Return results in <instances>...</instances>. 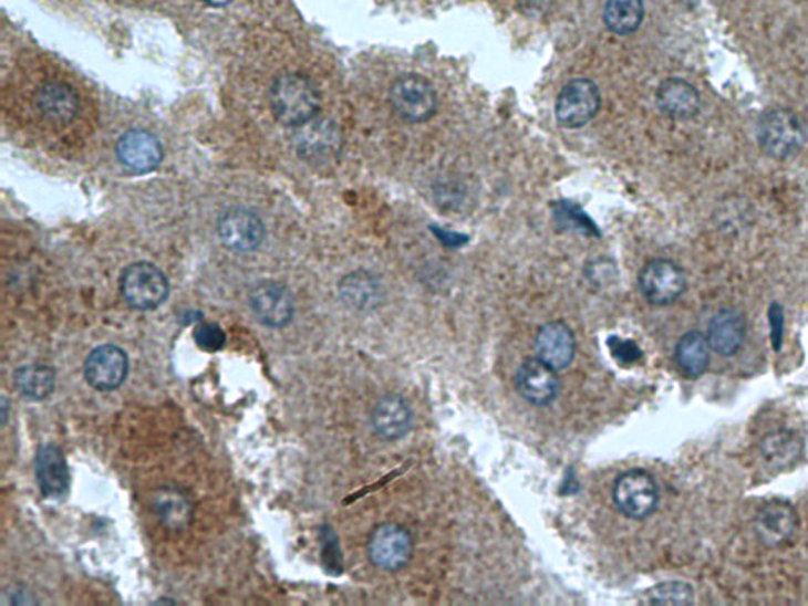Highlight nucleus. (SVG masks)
I'll return each instance as SVG.
<instances>
[{"label": "nucleus", "instance_id": "393cba45", "mask_svg": "<svg viewBox=\"0 0 808 606\" xmlns=\"http://www.w3.org/2000/svg\"><path fill=\"white\" fill-rule=\"evenodd\" d=\"M644 20L643 0H608L603 10V21L608 31L617 35H632Z\"/></svg>", "mask_w": 808, "mask_h": 606}, {"label": "nucleus", "instance_id": "f8f14e48", "mask_svg": "<svg viewBox=\"0 0 808 606\" xmlns=\"http://www.w3.org/2000/svg\"><path fill=\"white\" fill-rule=\"evenodd\" d=\"M89 386L100 391L116 390L128 376V357L124 349L114 345L95 347L84 365Z\"/></svg>", "mask_w": 808, "mask_h": 606}, {"label": "nucleus", "instance_id": "b1692460", "mask_svg": "<svg viewBox=\"0 0 808 606\" xmlns=\"http://www.w3.org/2000/svg\"><path fill=\"white\" fill-rule=\"evenodd\" d=\"M13 383L22 397L42 401L53 395L55 373L53 368L43 364L22 365L14 372Z\"/></svg>", "mask_w": 808, "mask_h": 606}, {"label": "nucleus", "instance_id": "9d476101", "mask_svg": "<svg viewBox=\"0 0 808 606\" xmlns=\"http://www.w3.org/2000/svg\"><path fill=\"white\" fill-rule=\"evenodd\" d=\"M515 387L522 400L543 408L558 398L561 384L556 369L548 367L540 358L532 357L526 358L517 369Z\"/></svg>", "mask_w": 808, "mask_h": 606}, {"label": "nucleus", "instance_id": "0eeeda50", "mask_svg": "<svg viewBox=\"0 0 808 606\" xmlns=\"http://www.w3.org/2000/svg\"><path fill=\"white\" fill-rule=\"evenodd\" d=\"M121 293L132 309L149 312L168 299L169 282L157 265L136 262L122 273Z\"/></svg>", "mask_w": 808, "mask_h": 606}, {"label": "nucleus", "instance_id": "7ed1b4c3", "mask_svg": "<svg viewBox=\"0 0 808 606\" xmlns=\"http://www.w3.org/2000/svg\"><path fill=\"white\" fill-rule=\"evenodd\" d=\"M807 130L795 111L773 108L763 114L758 124V143L769 157L788 160L806 146Z\"/></svg>", "mask_w": 808, "mask_h": 606}, {"label": "nucleus", "instance_id": "2eb2a0df", "mask_svg": "<svg viewBox=\"0 0 808 606\" xmlns=\"http://www.w3.org/2000/svg\"><path fill=\"white\" fill-rule=\"evenodd\" d=\"M536 357L548 367L561 372L572 364L577 354V342L572 328L562 321H551L539 328L536 335Z\"/></svg>", "mask_w": 808, "mask_h": 606}, {"label": "nucleus", "instance_id": "a211bd4d", "mask_svg": "<svg viewBox=\"0 0 808 606\" xmlns=\"http://www.w3.org/2000/svg\"><path fill=\"white\" fill-rule=\"evenodd\" d=\"M372 427L384 441H398L413 428V411L400 395H384L374 405Z\"/></svg>", "mask_w": 808, "mask_h": 606}, {"label": "nucleus", "instance_id": "a878e982", "mask_svg": "<svg viewBox=\"0 0 808 606\" xmlns=\"http://www.w3.org/2000/svg\"><path fill=\"white\" fill-rule=\"evenodd\" d=\"M155 510L162 523L173 530H180L191 520L190 501L176 490H163L155 499Z\"/></svg>", "mask_w": 808, "mask_h": 606}, {"label": "nucleus", "instance_id": "7c9ffc66", "mask_svg": "<svg viewBox=\"0 0 808 606\" xmlns=\"http://www.w3.org/2000/svg\"><path fill=\"white\" fill-rule=\"evenodd\" d=\"M203 2L210 7H225L231 3L232 0H203Z\"/></svg>", "mask_w": 808, "mask_h": 606}, {"label": "nucleus", "instance_id": "423d86ee", "mask_svg": "<svg viewBox=\"0 0 808 606\" xmlns=\"http://www.w3.org/2000/svg\"><path fill=\"white\" fill-rule=\"evenodd\" d=\"M602 106V95L594 81L574 77L559 92L556 98V121L567 130L583 128L594 119Z\"/></svg>", "mask_w": 808, "mask_h": 606}, {"label": "nucleus", "instance_id": "aec40b11", "mask_svg": "<svg viewBox=\"0 0 808 606\" xmlns=\"http://www.w3.org/2000/svg\"><path fill=\"white\" fill-rule=\"evenodd\" d=\"M37 483L44 498L64 497L70 487V471L61 447H40L35 461Z\"/></svg>", "mask_w": 808, "mask_h": 606}, {"label": "nucleus", "instance_id": "cd10ccee", "mask_svg": "<svg viewBox=\"0 0 808 606\" xmlns=\"http://www.w3.org/2000/svg\"><path fill=\"white\" fill-rule=\"evenodd\" d=\"M193 338H195L196 345L201 347L203 351H206V353H217V351L224 349L226 345L224 328L215 323L196 325L195 332H193Z\"/></svg>", "mask_w": 808, "mask_h": 606}, {"label": "nucleus", "instance_id": "f3484780", "mask_svg": "<svg viewBox=\"0 0 808 606\" xmlns=\"http://www.w3.org/2000/svg\"><path fill=\"white\" fill-rule=\"evenodd\" d=\"M659 109L674 121H688L698 116L702 97L698 91L681 77L662 81L655 92Z\"/></svg>", "mask_w": 808, "mask_h": 606}, {"label": "nucleus", "instance_id": "f03ea898", "mask_svg": "<svg viewBox=\"0 0 808 606\" xmlns=\"http://www.w3.org/2000/svg\"><path fill=\"white\" fill-rule=\"evenodd\" d=\"M270 106L287 127H303L317 117L321 95L313 81L298 73L278 77L270 88Z\"/></svg>", "mask_w": 808, "mask_h": 606}, {"label": "nucleus", "instance_id": "6e6552de", "mask_svg": "<svg viewBox=\"0 0 808 606\" xmlns=\"http://www.w3.org/2000/svg\"><path fill=\"white\" fill-rule=\"evenodd\" d=\"M640 293L651 305L669 306L680 301L687 286L681 265L670 260L649 261L639 275Z\"/></svg>", "mask_w": 808, "mask_h": 606}, {"label": "nucleus", "instance_id": "9b49d317", "mask_svg": "<svg viewBox=\"0 0 808 606\" xmlns=\"http://www.w3.org/2000/svg\"><path fill=\"white\" fill-rule=\"evenodd\" d=\"M250 305L256 320L270 328H283L294 317V297L284 284L262 282L253 288Z\"/></svg>", "mask_w": 808, "mask_h": 606}, {"label": "nucleus", "instance_id": "5701e85b", "mask_svg": "<svg viewBox=\"0 0 808 606\" xmlns=\"http://www.w3.org/2000/svg\"><path fill=\"white\" fill-rule=\"evenodd\" d=\"M340 295L352 309L372 310L383 301V288L372 273L354 272L341 280Z\"/></svg>", "mask_w": 808, "mask_h": 606}, {"label": "nucleus", "instance_id": "20e7f679", "mask_svg": "<svg viewBox=\"0 0 808 606\" xmlns=\"http://www.w3.org/2000/svg\"><path fill=\"white\" fill-rule=\"evenodd\" d=\"M389 103L396 116L407 124H424L433 119L439 105L435 86L415 73L396 77L389 91Z\"/></svg>", "mask_w": 808, "mask_h": 606}, {"label": "nucleus", "instance_id": "f257e3e1", "mask_svg": "<svg viewBox=\"0 0 808 606\" xmlns=\"http://www.w3.org/2000/svg\"><path fill=\"white\" fill-rule=\"evenodd\" d=\"M10 103L25 127L39 132L48 142L72 139L76 127H85L87 122L84 88L77 86L75 76L65 75L58 66H33L29 75L14 83Z\"/></svg>", "mask_w": 808, "mask_h": 606}, {"label": "nucleus", "instance_id": "412c9836", "mask_svg": "<svg viewBox=\"0 0 808 606\" xmlns=\"http://www.w3.org/2000/svg\"><path fill=\"white\" fill-rule=\"evenodd\" d=\"M759 453L767 468L784 471L791 468L802 453V441L789 430H777L759 442Z\"/></svg>", "mask_w": 808, "mask_h": 606}, {"label": "nucleus", "instance_id": "6ab92c4d", "mask_svg": "<svg viewBox=\"0 0 808 606\" xmlns=\"http://www.w3.org/2000/svg\"><path fill=\"white\" fill-rule=\"evenodd\" d=\"M747 334V325L743 313L734 309L721 310L707 327V343L715 354L722 357H732L739 353Z\"/></svg>", "mask_w": 808, "mask_h": 606}, {"label": "nucleus", "instance_id": "dca6fc26", "mask_svg": "<svg viewBox=\"0 0 808 606\" xmlns=\"http://www.w3.org/2000/svg\"><path fill=\"white\" fill-rule=\"evenodd\" d=\"M755 530L759 541L770 548L791 541L798 530V515L784 501H770L756 513Z\"/></svg>", "mask_w": 808, "mask_h": 606}, {"label": "nucleus", "instance_id": "c756f323", "mask_svg": "<svg viewBox=\"0 0 808 606\" xmlns=\"http://www.w3.org/2000/svg\"><path fill=\"white\" fill-rule=\"evenodd\" d=\"M610 347L613 356L618 361H621L622 364H635V362L640 361V347L635 343L630 342V339L611 338Z\"/></svg>", "mask_w": 808, "mask_h": 606}, {"label": "nucleus", "instance_id": "c85d7f7f", "mask_svg": "<svg viewBox=\"0 0 808 606\" xmlns=\"http://www.w3.org/2000/svg\"><path fill=\"white\" fill-rule=\"evenodd\" d=\"M770 345L774 351H780L785 336V313L778 303H773L769 309Z\"/></svg>", "mask_w": 808, "mask_h": 606}, {"label": "nucleus", "instance_id": "39448f33", "mask_svg": "<svg viewBox=\"0 0 808 606\" xmlns=\"http://www.w3.org/2000/svg\"><path fill=\"white\" fill-rule=\"evenodd\" d=\"M614 505L630 520H646L659 508V487L644 469H630L618 477L613 487Z\"/></svg>", "mask_w": 808, "mask_h": 606}, {"label": "nucleus", "instance_id": "1a4fd4ad", "mask_svg": "<svg viewBox=\"0 0 808 606\" xmlns=\"http://www.w3.org/2000/svg\"><path fill=\"white\" fill-rule=\"evenodd\" d=\"M413 537L400 524H380L370 535V561L383 571L396 572L403 568L413 557Z\"/></svg>", "mask_w": 808, "mask_h": 606}, {"label": "nucleus", "instance_id": "4be33fe9", "mask_svg": "<svg viewBox=\"0 0 808 606\" xmlns=\"http://www.w3.org/2000/svg\"><path fill=\"white\" fill-rule=\"evenodd\" d=\"M711 346L702 332H688L677 342L674 361L685 378H702L709 367Z\"/></svg>", "mask_w": 808, "mask_h": 606}, {"label": "nucleus", "instance_id": "4468645a", "mask_svg": "<svg viewBox=\"0 0 808 606\" xmlns=\"http://www.w3.org/2000/svg\"><path fill=\"white\" fill-rule=\"evenodd\" d=\"M118 161L135 174H147L158 168L163 158V147L157 136L147 130H130L117 142Z\"/></svg>", "mask_w": 808, "mask_h": 606}, {"label": "nucleus", "instance_id": "ddd939ff", "mask_svg": "<svg viewBox=\"0 0 808 606\" xmlns=\"http://www.w3.org/2000/svg\"><path fill=\"white\" fill-rule=\"evenodd\" d=\"M218 236L229 250L247 253L261 247L266 238V228L261 218L248 209L226 210L218 220Z\"/></svg>", "mask_w": 808, "mask_h": 606}, {"label": "nucleus", "instance_id": "bb28decb", "mask_svg": "<svg viewBox=\"0 0 808 606\" xmlns=\"http://www.w3.org/2000/svg\"><path fill=\"white\" fill-rule=\"evenodd\" d=\"M649 602L663 605H691L695 602V591L684 582L662 583L649 593Z\"/></svg>", "mask_w": 808, "mask_h": 606}]
</instances>
